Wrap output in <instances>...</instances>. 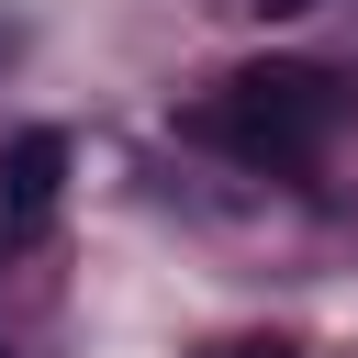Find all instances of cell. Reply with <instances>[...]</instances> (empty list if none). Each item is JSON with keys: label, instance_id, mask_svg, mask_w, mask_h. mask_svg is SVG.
Listing matches in <instances>:
<instances>
[{"label": "cell", "instance_id": "1", "mask_svg": "<svg viewBox=\"0 0 358 358\" xmlns=\"http://www.w3.org/2000/svg\"><path fill=\"white\" fill-rule=\"evenodd\" d=\"M347 112H358V90H347L336 67L257 56V67H235V78L190 112V134L224 145V157H246V168H302L324 134H347Z\"/></svg>", "mask_w": 358, "mask_h": 358}, {"label": "cell", "instance_id": "2", "mask_svg": "<svg viewBox=\"0 0 358 358\" xmlns=\"http://www.w3.org/2000/svg\"><path fill=\"white\" fill-rule=\"evenodd\" d=\"M67 168H78V145H67L56 123L11 134V157H0V235H34V224L56 213V190H67Z\"/></svg>", "mask_w": 358, "mask_h": 358}, {"label": "cell", "instance_id": "5", "mask_svg": "<svg viewBox=\"0 0 358 358\" xmlns=\"http://www.w3.org/2000/svg\"><path fill=\"white\" fill-rule=\"evenodd\" d=\"M0 45H11V34H0Z\"/></svg>", "mask_w": 358, "mask_h": 358}, {"label": "cell", "instance_id": "4", "mask_svg": "<svg viewBox=\"0 0 358 358\" xmlns=\"http://www.w3.org/2000/svg\"><path fill=\"white\" fill-rule=\"evenodd\" d=\"M257 22H302V11H324V0H246Z\"/></svg>", "mask_w": 358, "mask_h": 358}, {"label": "cell", "instance_id": "3", "mask_svg": "<svg viewBox=\"0 0 358 358\" xmlns=\"http://www.w3.org/2000/svg\"><path fill=\"white\" fill-rule=\"evenodd\" d=\"M190 358H302L291 336H213V347H190Z\"/></svg>", "mask_w": 358, "mask_h": 358}]
</instances>
